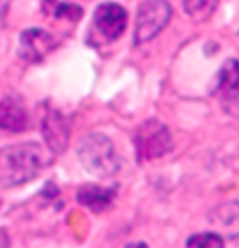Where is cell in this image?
<instances>
[{"instance_id":"cell-1","label":"cell","mask_w":239,"mask_h":248,"mask_svg":"<svg viewBox=\"0 0 239 248\" xmlns=\"http://www.w3.org/2000/svg\"><path fill=\"white\" fill-rule=\"evenodd\" d=\"M52 163L40 143L25 142L0 149V186L14 187L34 180Z\"/></svg>"},{"instance_id":"cell-2","label":"cell","mask_w":239,"mask_h":248,"mask_svg":"<svg viewBox=\"0 0 239 248\" xmlns=\"http://www.w3.org/2000/svg\"><path fill=\"white\" fill-rule=\"evenodd\" d=\"M78 157L82 166L97 178H108L121 169V161L114 151V145L104 134L93 133L81 139Z\"/></svg>"},{"instance_id":"cell-3","label":"cell","mask_w":239,"mask_h":248,"mask_svg":"<svg viewBox=\"0 0 239 248\" xmlns=\"http://www.w3.org/2000/svg\"><path fill=\"white\" fill-rule=\"evenodd\" d=\"M134 146L139 161H151L169 153L172 137L169 129L161 122L149 119L136 129Z\"/></svg>"},{"instance_id":"cell-4","label":"cell","mask_w":239,"mask_h":248,"mask_svg":"<svg viewBox=\"0 0 239 248\" xmlns=\"http://www.w3.org/2000/svg\"><path fill=\"white\" fill-rule=\"evenodd\" d=\"M172 16L171 5L166 0H146L140 5L136 17L134 41L143 45L156 38L166 28Z\"/></svg>"},{"instance_id":"cell-5","label":"cell","mask_w":239,"mask_h":248,"mask_svg":"<svg viewBox=\"0 0 239 248\" xmlns=\"http://www.w3.org/2000/svg\"><path fill=\"white\" fill-rule=\"evenodd\" d=\"M128 23V13L124 6L107 2L96 8L93 16V26L96 28L97 34H99L105 41L112 43L122 37V34L127 29Z\"/></svg>"},{"instance_id":"cell-6","label":"cell","mask_w":239,"mask_h":248,"mask_svg":"<svg viewBox=\"0 0 239 248\" xmlns=\"http://www.w3.org/2000/svg\"><path fill=\"white\" fill-rule=\"evenodd\" d=\"M41 133L52 154H63L70 139V124L67 117L55 108H49L43 117Z\"/></svg>"},{"instance_id":"cell-7","label":"cell","mask_w":239,"mask_h":248,"mask_svg":"<svg viewBox=\"0 0 239 248\" xmlns=\"http://www.w3.org/2000/svg\"><path fill=\"white\" fill-rule=\"evenodd\" d=\"M57 41L49 32L34 28L21 32L18 55L28 62H38L55 49Z\"/></svg>"},{"instance_id":"cell-8","label":"cell","mask_w":239,"mask_h":248,"mask_svg":"<svg viewBox=\"0 0 239 248\" xmlns=\"http://www.w3.org/2000/svg\"><path fill=\"white\" fill-rule=\"evenodd\" d=\"M29 122V116L21 105L14 98H5L0 102V128L11 133L25 131Z\"/></svg>"},{"instance_id":"cell-9","label":"cell","mask_w":239,"mask_h":248,"mask_svg":"<svg viewBox=\"0 0 239 248\" xmlns=\"http://www.w3.org/2000/svg\"><path fill=\"white\" fill-rule=\"evenodd\" d=\"M216 94L225 104H236L239 94V69L236 60H227L218 73Z\"/></svg>"},{"instance_id":"cell-10","label":"cell","mask_w":239,"mask_h":248,"mask_svg":"<svg viewBox=\"0 0 239 248\" xmlns=\"http://www.w3.org/2000/svg\"><path fill=\"white\" fill-rule=\"evenodd\" d=\"M116 197V190L113 189H105V187H97V186H84L78 190V201L82 206H87L93 212L99 213L105 209L110 207Z\"/></svg>"},{"instance_id":"cell-11","label":"cell","mask_w":239,"mask_h":248,"mask_svg":"<svg viewBox=\"0 0 239 248\" xmlns=\"http://www.w3.org/2000/svg\"><path fill=\"white\" fill-rule=\"evenodd\" d=\"M220 0H183L186 14L197 23L207 20L218 6Z\"/></svg>"},{"instance_id":"cell-12","label":"cell","mask_w":239,"mask_h":248,"mask_svg":"<svg viewBox=\"0 0 239 248\" xmlns=\"http://www.w3.org/2000/svg\"><path fill=\"white\" fill-rule=\"evenodd\" d=\"M45 13L53 14L57 18H67L70 21H77L82 16V9L77 5L57 2V0H45Z\"/></svg>"},{"instance_id":"cell-13","label":"cell","mask_w":239,"mask_h":248,"mask_svg":"<svg viewBox=\"0 0 239 248\" xmlns=\"http://www.w3.org/2000/svg\"><path fill=\"white\" fill-rule=\"evenodd\" d=\"M186 248H224V241L216 233H198L188 239Z\"/></svg>"},{"instance_id":"cell-14","label":"cell","mask_w":239,"mask_h":248,"mask_svg":"<svg viewBox=\"0 0 239 248\" xmlns=\"http://www.w3.org/2000/svg\"><path fill=\"white\" fill-rule=\"evenodd\" d=\"M128 248H148L145 244H136V245H129Z\"/></svg>"}]
</instances>
